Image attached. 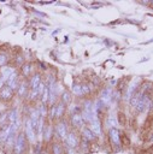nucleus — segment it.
<instances>
[{"instance_id": "6ab92c4d", "label": "nucleus", "mask_w": 153, "mask_h": 154, "mask_svg": "<svg viewBox=\"0 0 153 154\" xmlns=\"http://www.w3.org/2000/svg\"><path fill=\"white\" fill-rule=\"evenodd\" d=\"M64 150H63V147L60 143L55 142L52 144V154H63Z\"/></svg>"}, {"instance_id": "f8f14e48", "label": "nucleus", "mask_w": 153, "mask_h": 154, "mask_svg": "<svg viewBox=\"0 0 153 154\" xmlns=\"http://www.w3.org/2000/svg\"><path fill=\"white\" fill-rule=\"evenodd\" d=\"M14 71H17L14 67L6 65V66H4V67H1V69H0V76H1V77L5 79V82H6V81L11 77V75H12Z\"/></svg>"}, {"instance_id": "4468645a", "label": "nucleus", "mask_w": 153, "mask_h": 154, "mask_svg": "<svg viewBox=\"0 0 153 154\" xmlns=\"http://www.w3.org/2000/svg\"><path fill=\"white\" fill-rule=\"evenodd\" d=\"M52 135H53V126L51 124L45 125L43 128V132H42V137L45 142H49L52 140Z\"/></svg>"}, {"instance_id": "1a4fd4ad", "label": "nucleus", "mask_w": 153, "mask_h": 154, "mask_svg": "<svg viewBox=\"0 0 153 154\" xmlns=\"http://www.w3.org/2000/svg\"><path fill=\"white\" fill-rule=\"evenodd\" d=\"M28 91H29V82H27V79H23L20 81L19 83V87L17 89V94L19 97H24L28 95Z\"/></svg>"}, {"instance_id": "20e7f679", "label": "nucleus", "mask_w": 153, "mask_h": 154, "mask_svg": "<svg viewBox=\"0 0 153 154\" xmlns=\"http://www.w3.org/2000/svg\"><path fill=\"white\" fill-rule=\"evenodd\" d=\"M69 132V129H67V124L65 120H60L55 125V135L60 138V140H65L66 135Z\"/></svg>"}, {"instance_id": "6e6552de", "label": "nucleus", "mask_w": 153, "mask_h": 154, "mask_svg": "<svg viewBox=\"0 0 153 154\" xmlns=\"http://www.w3.org/2000/svg\"><path fill=\"white\" fill-rule=\"evenodd\" d=\"M89 129H90V131H92L95 136H100V135L102 134V128H101L100 119L96 118L95 120H93V122L89 124Z\"/></svg>"}, {"instance_id": "b1692460", "label": "nucleus", "mask_w": 153, "mask_h": 154, "mask_svg": "<svg viewBox=\"0 0 153 154\" xmlns=\"http://www.w3.org/2000/svg\"><path fill=\"white\" fill-rule=\"evenodd\" d=\"M152 141H153V137H152Z\"/></svg>"}, {"instance_id": "4be33fe9", "label": "nucleus", "mask_w": 153, "mask_h": 154, "mask_svg": "<svg viewBox=\"0 0 153 154\" xmlns=\"http://www.w3.org/2000/svg\"><path fill=\"white\" fill-rule=\"evenodd\" d=\"M72 93L76 96H82L83 95V90H82V85H75L72 88Z\"/></svg>"}, {"instance_id": "5701e85b", "label": "nucleus", "mask_w": 153, "mask_h": 154, "mask_svg": "<svg viewBox=\"0 0 153 154\" xmlns=\"http://www.w3.org/2000/svg\"><path fill=\"white\" fill-rule=\"evenodd\" d=\"M5 85H6V82H5V79L0 76V89H1L2 87H5Z\"/></svg>"}, {"instance_id": "423d86ee", "label": "nucleus", "mask_w": 153, "mask_h": 154, "mask_svg": "<svg viewBox=\"0 0 153 154\" xmlns=\"http://www.w3.org/2000/svg\"><path fill=\"white\" fill-rule=\"evenodd\" d=\"M13 94H14V91L10 87L5 85V87H2L0 89V100L4 101V102H8L10 100H12Z\"/></svg>"}, {"instance_id": "f3484780", "label": "nucleus", "mask_w": 153, "mask_h": 154, "mask_svg": "<svg viewBox=\"0 0 153 154\" xmlns=\"http://www.w3.org/2000/svg\"><path fill=\"white\" fill-rule=\"evenodd\" d=\"M82 137H83V140H86V141H93V140H95V135L90 131V129L89 128H83L82 129Z\"/></svg>"}, {"instance_id": "a211bd4d", "label": "nucleus", "mask_w": 153, "mask_h": 154, "mask_svg": "<svg viewBox=\"0 0 153 154\" xmlns=\"http://www.w3.org/2000/svg\"><path fill=\"white\" fill-rule=\"evenodd\" d=\"M70 101H71V93L67 91V90H64L61 93V100H60V102H63L66 106V105L70 103Z\"/></svg>"}, {"instance_id": "39448f33", "label": "nucleus", "mask_w": 153, "mask_h": 154, "mask_svg": "<svg viewBox=\"0 0 153 154\" xmlns=\"http://www.w3.org/2000/svg\"><path fill=\"white\" fill-rule=\"evenodd\" d=\"M70 123L71 125L75 128V129H83L84 126V120L81 116V113H75V114H71L70 117Z\"/></svg>"}, {"instance_id": "dca6fc26", "label": "nucleus", "mask_w": 153, "mask_h": 154, "mask_svg": "<svg viewBox=\"0 0 153 154\" xmlns=\"http://www.w3.org/2000/svg\"><path fill=\"white\" fill-rule=\"evenodd\" d=\"M31 72H33V65H31V64L24 63V64L20 66V73H22L25 78L29 77V76L31 75Z\"/></svg>"}, {"instance_id": "9b49d317", "label": "nucleus", "mask_w": 153, "mask_h": 154, "mask_svg": "<svg viewBox=\"0 0 153 154\" xmlns=\"http://www.w3.org/2000/svg\"><path fill=\"white\" fill-rule=\"evenodd\" d=\"M108 136H110V138H111V141H112L113 144H116V146H120V136H119V131H118L117 128H112V129H110V131H108Z\"/></svg>"}, {"instance_id": "f257e3e1", "label": "nucleus", "mask_w": 153, "mask_h": 154, "mask_svg": "<svg viewBox=\"0 0 153 154\" xmlns=\"http://www.w3.org/2000/svg\"><path fill=\"white\" fill-rule=\"evenodd\" d=\"M27 137L24 135V132H18L12 147V152L13 154H23V152L27 148Z\"/></svg>"}, {"instance_id": "9d476101", "label": "nucleus", "mask_w": 153, "mask_h": 154, "mask_svg": "<svg viewBox=\"0 0 153 154\" xmlns=\"http://www.w3.org/2000/svg\"><path fill=\"white\" fill-rule=\"evenodd\" d=\"M139 83H140V78H136V79H133L131 81V83L129 84L128 90H126V100H130L131 96L136 93V88H137Z\"/></svg>"}, {"instance_id": "ddd939ff", "label": "nucleus", "mask_w": 153, "mask_h": 154, "mask_svg": "<svg viewBox=\"0 0 153 154\" xmlns=\"http://www.w3.org/2000/svg\"><path fill=\"white\" fill-rule=\"evenodd\" d=\"M40 84H41V75L34 73L29 81V89H37Z\"/></svg>"}, {"instance_id": "2eb2a0df", "label": "nucleus", "mask_w": 153, "mask_h": 154, "mask_svg": "<svg viewBox=\"0 0 153 154\" xmlns=\"http://www.w3.org/2000/svg\"><path fill=\"white\" fill-rule=\"evenodd\" d=\"M65 111H66V106H65L63 102L55 103V118H57V119L63 118V116H64Z\"/></svg>"}, {"instance_id": "f03ea898", "label": "nucleus", "mask_w": 153, "mask_h": 154, "mask_svg": "<svg viewBox=\"0 0 153 154\" xmlns=\"http://www.w3.org/2000/svg\"><path fill=\"white\" fill-rule=\"evenodd\" d=\"M24 135H25L27 141H28L29 143H35L36 140H37V134H36V131L34 130V128H33V125H31L29 118L25 120V124H24Z\"/></svg>"}, {"instance_id": "412c9836", "label": "nucleus", "mask_w": 153, "mask_h": 154, "mask_svg": "<svg viewBox=\"0 0 153 154\" xmlns=\"http://www.w3.org/2000/svg\"><path fill=\"white\" fill-rule=\"evenodd\" d=\"M8 55L6 54V53H2V52H0V67H4V66H6L7 65V63H8Z\"/></svg>"}, {"instance_id": "aec40b11", "label": "nucleus", "mask_w": 153, "mask_h": 154, "mask_svg": "<svg viewBox=\"0 0 153 154\" xmlns=\"http://www.w3.org/2000/svg\"><path fill=\"white\" fill-rule=\"evenodd\" d=\"M106 123H107L108 126H111V129H112V128H116V126H117V118H116V116L110 114V116L107 117Z\"/></svg>"}, {"instance_id": "0eeeda50", "label": "nucleus", "mask_w": 153, "mask_h": 154, "mask_svg": "<svg viewBox=\"0 0 153 154\" xmlns=\"http://www.w3.org/2000/svg\"><path fill=\"white\" fill-rule=\"evenodd\" d=\"M112 97H113V96H112V89H111V88H107V89H104V91L101 93L99 100H100V102H101L104 106H107V105L110 103V101H111Z\"/></svg>"}, {"instance_id": "7ed1b4c3", "label": "nucleus", "mask_w": 153, "mask_h": 154, "mask_svg": "<svg viewBox=\"0 0 153 154\" xmlns=\"http://www.w3.org/2000/svg\"><path fill=\"white\" fill-rule=\"evenodd\" d=\"M65 144L67 148H72L75 149L78 144H80V138H78V135L76 134V131H70L67 132L66 137H65Z\"/></svg>"}]
</instances>
